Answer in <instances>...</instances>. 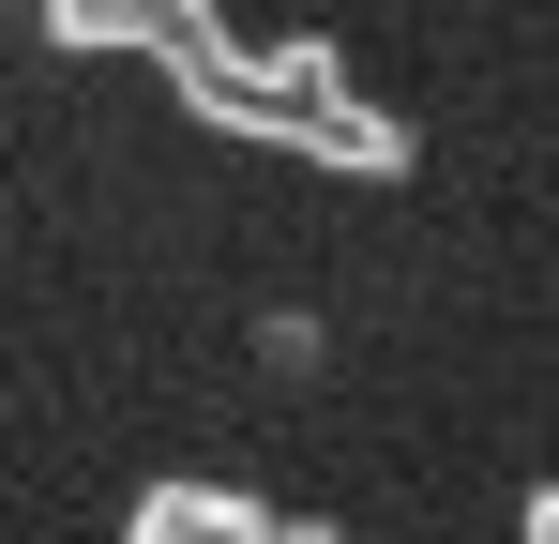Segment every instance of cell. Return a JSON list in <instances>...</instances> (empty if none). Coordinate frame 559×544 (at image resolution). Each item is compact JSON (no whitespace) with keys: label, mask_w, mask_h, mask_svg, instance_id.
I'll return each mask as SVG.
<instances>
[{"label":"cell","mask_w":559,"mask_h":544,"mask_svg":"<svg viewBox=\"0 0 559 544\" xmlns=\"http://www.w3.org/2000/svg\"><path fill=\"white\" fill-rule=\"evenodd\" d=\"M46 31H61V46H152V61L182 76L197 46H212V0H46Z\"/></svg>","instance_id":"cell-1"},{"label":"cell","mask_w":559,"mask_h":544,"mask_svg":"<svg viewBox=\"0 0 559 544\" xmlns=\"http://www.w3.org/2000/svg\"><path fill=\"white\" fill-rule=\"evenodd\" d=\"M302 152H318V167H364V181H408V121H378V106L333 91V106L302 121Z\"/></svg>","instance_id":"cell-2"}]
</instances>
